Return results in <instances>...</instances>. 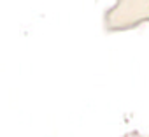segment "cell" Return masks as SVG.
Here are the masks:
<instances>
[{
  "mask_svg": "<svg viewBox=\"0 0 149 137\" xmlns=\"http://www.w3.org/2000/svg\"><path fill=\"white\" fill-rule=\"evenodd\" d=\"M123 137H144L140 132H137V130H132V132H128V134H125Z\"/></svg>",
  "mask_w": 149,
  "mask_h": 137,
  "instance_id": "cell-1",
  "label": "cell"
}]
</instances>
